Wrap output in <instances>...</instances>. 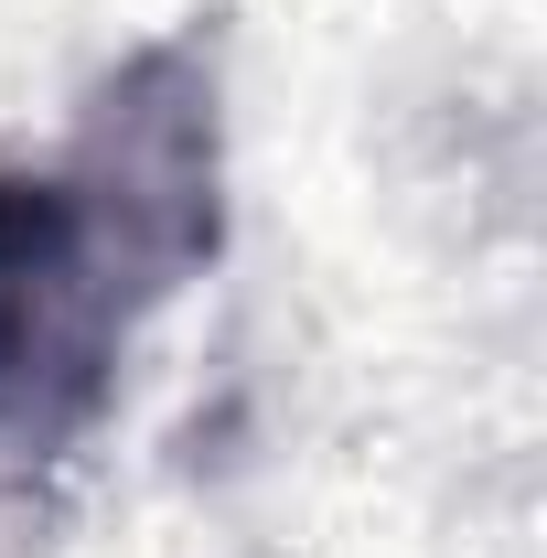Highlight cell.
<instances>
[{"instance_id":"obj_1","label":"cell","mask_w":547,"mask_h":558,"mask_svg":"<svg viewBox=\"0 0 547 558\" xmlns=\"http://www.w3.org/2000/svg\"><path fill=\"white\" fill-rule=\"evenodd\" d=\"M226 258V33L183 11L75 97L54 161H0V473H54L119 409L139 323Z\"/></svg>"}]
</instances>
